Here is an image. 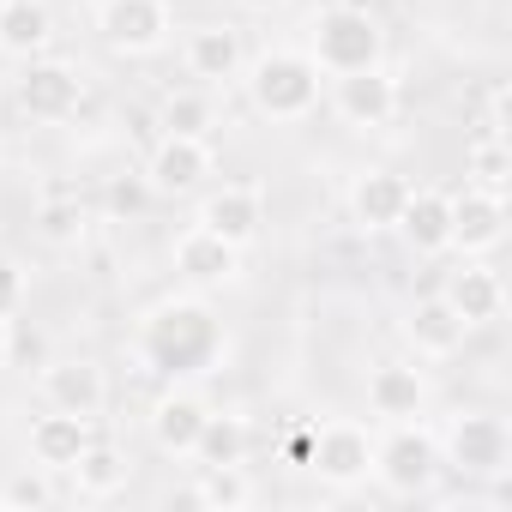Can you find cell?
<instances>
[{
  "instance_id": "1",
  "label": "cell",
  "mask_w": 512,
  "mask_h": 512,
  "mask_svg": "<svg viewBox=\"0 0 512 512\" xmlns=\"http://www.w3.org/2000/svg\"><path fill=\"white\" fill-rule=\"evenodd\" d=\"M223 350H229V332H223V320H217L199 296L157 302V308L145 314V326H139V362H145L157 380H169V386L211 374V368L223 362Z\"/></svg>"
},
{
  "instance_id": "2",
  "label": "cell",
  "mask_w": 512,
  "mask_h": 512,
  "mask_svg": "<svg viewBox=\"0 0 512 512\" xmlns=\"http://www.w3.org/2000/svg\"><path fill=\"white\" fill-rule=\"evenodd\" d=\"M320 67L308 49H266V55H253L241 67V85H247V103L260 109L272 127H296L320 109Z\"/></svg>"
},
{
  "instance_id": "3",
  "label": "cell",
  "mask_w": 512,
  "mask_h": 512,
  "mask_svg": "<svg viewBox=\"0 0 512 512\" xmlns=\"http://www.w3.org/2000/svg\"><path fill=\"white\" fill-rule=\"evenodd\" d=\"M308 55L326 79L338 73H362V67H380L386 55V31L368 7H344V0H332V7H320L308 19Z\"/></svg>"
},
{
  "instance_id": "4",
  "label": "cell",
  "mask_w": 512,
  "mask_h": 512,
  "mask_svg": "<svg viewBox=\"0 0 512 512\" xmlns=\"http://www.w3.org/2000/svg\"><path fill=\"white\" fill-rule=\"evenodd\" d=\"M434 440H440V464L458 470L464 482H494L512 470V428L494 410H458L446 422V434H434Z\"/></svg>"
},
{
  "instance_id": "5",
  "label": "cell",
  "mask_w": 512,
  "mask_h": 512,
  "mask_svg": "<svg viewBox=\"0 0 512 512\" xmlns=\"http://www.w3.org/2000/svg\"><path fill=\"white\" fill-rule=\"evenodd\" d=\"M440 470L446 464H440L434 428H422V422H386V434H374V476L386 482V494H398V500L434 494Z\"/></svg>"
},
{
  "instance_id": "6",
  "label": "cell",
  "mask_w": 512,
  "mask_h": 512,
  "mask_svg": "<svg viewBox=\"0 0 512 512\" xmlns=\"http://www.w3.org/2000/svg\"><path fill=\"white\" fill-rule=\"evenodd\" d=\"M308 470L332 488L350 494L374 476V434L350 416H326L320 428H308Z\"/></svg>"
},
{
  "instance_id": "7",
  "label": "cell",
  "mask_w": 512,
  "mask_h": 512,
  "mask_svg": "<svg viewBox=\"0 0 512 512\" xmlns=\"http://www.w3.org/2000/svg\"><path fill=\"white\" fill-rule=\"evenodd\" d=\"M13 103L31 115V121H73L79 103H85V73L73 61H25V73L13 79Z\"/></svg>"
},
{
  "instance_id": "8",
  "label": "cell",
  "mask_w": 512,
  "mask_h": 512,
  "mask_svg": "<svg viewBox=\"0 0 512 512\" xmlns=\"http://www.w3.org/2000/svg\"><path fill=\"white\" fill-rule=\"evenodd\" d=\"M211 175H217V151H211V139H193V133H163L151 145V157H145V181L163 199L205 193Z\"/></svg>"
},
{
  "instance_id": "9",
  "label": "cell",
  "mask_w": 512,
  "mask_h": 512,
  "mask_svg": "<svg viewBox=\"0 0 512 512\" xmlns=\"http://www.w3.org/2000/svg\"><path fill=\"white\" fill-rule=\"evenodd\" d=\"M169 31H175L169 0H103V7H97V37L115 55H127V61L157 55L169 43Z\"/></svg>"
},
{
  "instance_id": "10",
  "label": "cell",
  "mask_w": 512,
  "mask_h": 512,
  "mask_svg": "<svg viewBox=\"0 0 512 512\" xmlns=\"http://www.w3.org/2000/svg\"><path fill=\"white\" fill-rule=\"evenodd\" d=\"M398 109H404V91H398V79L386 67H362V73H338L332 79V115L344 127H362V133L368 127H392Z\"/></svg>"
},
{
  "instance_id": "11",
  "label": "cell",
  "mask_w": 512,
  "mask_h": 512,
  "mask_svg": "<svg viewBox=\"0 0 512 512\" xmlns=\"http://www.w3.org/2000/svg\"><path fill=\"white\" fill-rule=\"evenodd\" d=\"M193 223L211 229V235H223L229 247H253V241H260V229H266V193L253 187V181L211 187V193L199 199V217H193Z\"/></svg>"
},
{
  "instance_id": "12",
  "label": "cell",
  "mask_w": 512,
  "mask_h": 512,
  "mask_svg": "<svg viewBox=\"0 0 512 512\" xmlns=\"http://www.w3.org/2000/svg\"><path fill=\"white\" fill-rule=\"evenodd\" d=\"M181 67H187V79H199L205 91L241 79V67H247L241 31H235V25H217V19H211V25H193L187 43H181Z\"/></svg>"
},
{
  "instance_id": "13",
  "label": "cell",
  "mask_w": 512,
  "mask_h": 512,
  "mask_svg": "<svg viewBox=\"0 0 512 512\" xmlns=\"http://www.w3.org/2000/svg\"><path fill=\"white\" fill-rule=\"evenodd\" d=\"M175 272H181L193 290H223V284L241 278V247H229L223 235L187 223V229L175 235Z\"/></svg>"
},
{
  "instance_id": "14",
  "label": "cell",
  "mask_w": 512,
  "mask_h": 512,
  "mask_svg": "<svg viewBox=\"0 0 512 512\" xmlns=\"http://www.w3.org/2000/svg\"><path fill=\"white\" fill-rule=\"evenodd\" d=\"M500 241H506V199L482 193V187L452 193V253L482 260V253H494Z\"/></svg>"
},
{
  "instance_id": "15",
  "label": "cell",
  "mask_w": 512,
  "mask_h": 512,
  "mask_svg": "<svg viewBox=\"0 0 512 512\" xmlns=\"http://www.w3.org/2000/svg\"><path fill=\"white\" fill-rule=\"evenodd\" d=\"M464 338H470V326L458 320V308L434 290V296H422L410 314H404V344L416 350V362H452L458 350H464Z\"/></svg>"
},
{
  "instance_id": "16",
  "label": "cell",
  "mask_w": 512,
  "mask_h": 512,
  "mask_svg": "<svg viewBox=\"0 0 512 512\" xmlns=\"http://www.w3.org/2000/svg\"><path fill=\"white\" fill-rule=\"evenodd\" d=\"M91 440H97V422H91V416H73V410H55V404H49V416L31 422V440H25V446H31V464H37V470L67 476Z\"/></svg>"
},
{
  "instance_id": "17",
  "label": "cell",
  "mask_w": 512,
  "mask_h": 512,
  "mask_svg": "<svg viewBox=\"0 0 512 512\" xmlns=\"http://www.w3.org/2000/svg\"><path fill=\"white\" fill-rule=\"evenodd\" d=\"M392 229L404 235L410 253H422V260L452 253V193H440V187H410V199H404V211H398Z\"/></svg>"
},
{
  "instance_id": "18",
  "label": "cell",
  "mask_w": 512,
  "mask_h": 512,
  "mask_svg": "<svg viewBox=\"0 0 512 512\" xmlns=\"http://www.w3.org/2000/svg\"><path fill=\"white\" fill-rule=\"evenodd\" d=\"M368 410L380 422H422V410H428V374L416 362H380L368 374Z\"/></svg>"
},
{
  "instance_id": "19",
  "label": "cell",
  "mask_w": 512,
  "mask_h": 512,
  "mask_svg": "<svg viewBox=\"0 0 512 512\" xmlns=\"http://www.w3.org/2000/svg\"><path fill=\"white\" fill-rule=\"evenodd\" d=\"M452 308H458V320L476 332V326H494L500 314H506V284H500V272L494 266H482V260H464L458 272H446V290H440Z\"/></svg>"
},
{
  "instance_id": "20",
  "label": "cell",
  "mask_w": 512,
  "mask_h": 512,
  "mask_svg": "<svg viewBox=\"0 0 512 512\" xmlns=\"http://www.w3.org/2000/svg\"><path fill=\"white\" fill-rule=\"evenodd\" d=\"M43 398L55 404V410H73V416H103L109 410V374L97 368V362H49L43 368Z\"/></svg>"
},
{
  "instance_id": "21",
  "label": "cell",
  "mask_w": 512,
  "mask_h": 512,
  "mask_svg": "<svg viewBox=\"0 0 512 512\" xmlns=\"http://www.w3.org/2000/svg\"><path fill=\"white\" fill-rule=\"evenodd\" d=\"M404 199H410V181H404L398 169H362V175L350 181V217H356V229H368V235H386V229L398 223Z\"/></svg>"
},
{
  "instance_id": "22",
  "label": "cell",
  "mask_w": 512,
  "mask_h": 512,
  "mask_svg": "<svg viewBox=\"0 0 512 512\" xmlns=\"http://www.w3.org/2000/svg\"><path fill=\"white\" fill-rule=\"evenodd\" d=\"M199 428H205V404H199L193 392L169 386V392L157 398V410H151V440H157V452H169V458H193Z\"/></svg>"
},
{
  "instance_id": "23",
  "label": "cell",
  "mask_w": 512,
  "mask_h": 512,
  "mask_svg": "<svg viewBox=\"0 0 512 512\" xmlns=\"http://www.w3.org/2000/svg\"><path fill=\"white\" fill-rule=\"evenodd\" d=\"M55 37V13L43 0H0V55L13 61H37Z\"/></svg>"
},
{
  "instance_id": "24",
  "label": "cell",
  "mask_w": 512,
  "mask_h": 512,
  "mask_svg": "<svg viewBox=\"0 0 512 512\" xmlns=\"http://www.w3.org/2000/svg\"><path fill=\"white\" fill-rule=\"evenodd\" d=\"M247 452H253L247 416H235V410H205V428H199V440H193V464H247Z\"/></svg>"
},
{
  "instance_id": "25",
  "label": "cell",
  "mask_w": 512,
  "mask_h": 512,
  "mask_svg": "<svg viewBox=\"0 0 512 512\" xmlns=\"http://www.w3.org/2000/svg\"><path fill=\"white\" fill-rule=\"evenodd\" d=\"M67 476H73V488H79L85 500H109V494H121V488H127L133 464H127V452H121V446H109V440H91Z\"/></svg>"
},
{
  "instance_id": "26",
  "label": "cell",
  "mask_w": 512,
  "mask_h": 512,
  "mask_svg": "<svg viewBox=\"0 0 512 512\" xmlns=\"http://www.w3.org/2000/svg\"><path fill=\"white\" fill-rule=\"evenodd\" d=\"M464 175H470V187L506 199V181H512V145H506V133H482V139H470V151H464Z\"/></svg>"
},
{
  "instance_id": "27",
  "label": "cell",
  "mask_w": 512,
  "mask_h": 512,
  "mask_svg": "<svg viewBox=\"0 0 512 512\" xmlns=\"http://www.w3.org/2000/svg\"><path fill=\"white\" fill-rule=\"evenodd\" d=\"M193 500H199V506H217V512H241V506L253 500V476H247V464H199Z\"/></svg>"
},
{
  "instance_id": "28",
  "label": "cell",
  "mask_w": 512,
  "mask_h": 512,
  "mask_svg": "<svg viewBox=\"0 0 512 512\" xmlns=\"http://www.w3.org/2000/svg\"><path fill=\"white\" fill-rule=\"evenodd\" d=\"M157 127H163V133L211 139V127H217V103H211V91H205V85H199V91H169L163 109H157Z\"/></svg>"
},
{
  "instance_id": "29",
  "label": "cell",
  "mask_w": 512,
  "mask_h": 512,
  "mask_svg": "<svg viewBox=\"0 0 512 512\" xmlns=\"http://www.w3.org/2000/svg\"><path fill=\"white\" fill-rule=\"evenodd\" d=\"M37 229H43V241H55V247H79L85 229H91V211H85L79 199H49V205L37 211Z\"/></svg>"
},
{
  "instance_id": "30",
  "label": "cell",
  "mask_w": 512,
  "mask_h": 512,
  "mask_svg": "<svg viewBox=\"0 0 512 512\" xmlns=\"http://www.w3.org/2000/svg\"><path fill=\"white\" fill-rule=\"evenodd\" d=\"M157 193H151V181L145 175H115L109 181V193H103V205H109V217H133V211H145Z\"/></svg>"
},
{
  "instance_id": "31",
  "label": "cell",
  "mask_w": 512,
  "mask_h": 512,
  "mask_svg": "<svg viewBox=\"0 0 512 512\" xmlns=\"http://www.w3.org/2000/svg\"><path fill=\"white\" fill-rule=\"evenodd\" d=\"M55 500V488H49V470H19L7 488H0V506H49Z\"/></svg>"
},
{
  "instance_id": "32",
  "label": "cell",
  "mask_w": 512,
  "mask_h": 512,
  "mask_svg": "<svg viewBox=\"0 0 512 512\" xmlns=\"http://www.w3.org/2000/svg\"><path fill=\"white\" fill-rule=\"evenodd\" d=\"M25 296H31V278H25V266L13 260V253H0V320H19Z\"/></svg>"
},
{
  "instance_id": "33",
  "label": "cell",
  "mask_w": 512,
  "mask_h": 512,
  "mask_svg": "<svg viewBox=\"0 0 512 512\" xmlns=\"http://www.w3.org/2000/svg\"><path fill=\"white\" fill-rule=\"evenodd\" d=\"M13 362V320H0V368Z\"/></svg>"
},
{
  "instance_id": "34",
  "label": "cell",
  "mask_w": 512,
  "mask_h": 512,
  "mask_svg": "<svg viewBox=\"0 0 512 512\" xmlns=\"http://www.w3.org/2000/svg\"><path fill=\"white\" fill-rule=\"evenodd\" d=\"M241 7H247V13H278L284 0H241Z\"/></svg>"
}]
</instances>
